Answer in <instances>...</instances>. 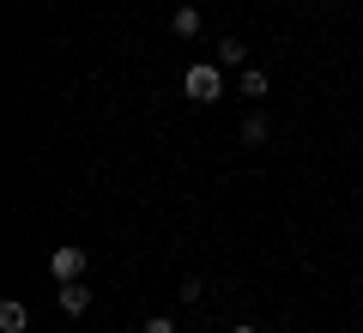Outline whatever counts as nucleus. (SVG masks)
<instances>
[{"label": "nucleus", "mask_w": 363, "mask_h": 333, "mask_svg": "<svg viewBox=\"0 0 363 333\" xmlns=\"http://www.w3.org/2000/svg\"><path fill=\"white\" fill-rule=\"evenodd\" d=\"M182 97L200 103V109H212V103L224 97V67H218V61H194V67H182Z\"/></svg>", "instance_id": "1"}, {"label": "nucleus", "mask_w": 363, "mask_h": 333, "mask_svg": "<svg viewBox=\"0 0 363 333\" xmlns=\"http://www.w3.org/2000/svg\"><path fill=\"white\" fill-rule=\"evenodd\" d=\"M49 273H55V285H73V279H85V249L79 243H61L49 255Z\"/></svg>", "instance_id": "2"}, {"label": "nucleus", "mask_w": 363, "mask_h": 333, "mask_svg": "<svg viewBox=\"0 0 363 333\" xmlns=\"http://www.w3.org/2000/svg\"><path fill=\"white\" fill-rule=\"evenodd\" d=\"M169 31H176V37H182V43H194V37H200V31H206V13H200L194 0H182L176 13H169Z\"/></svg>", "instance_id": "3"}, {"label": "nucleus", "mask_w": 363, "mask_h": 333, "mask_svg": "<svg viewBox=\"0 0 363 333\" xmlns=\"http://www.w3.org/2000/svg\"><path fill=\"white\" fill-rule=\"evenodd\" d=\"M212 61H218L224 73H242V67H248V43H236V37H224L218 49H212Z\"/></svg>", "instance_id": "4"}, {"label": "nucleus", "mask_w": 363, "mask_h": 333, "mask_svg": "<svg viewBox=\"0 0 363 333\" xmlns=\"http://www.w3.org/2000/svg\"><path fill=\"white\" fill-rule=\"evenodd\" d=\"M55 303H61V315H85V309H91V291H85V279L61 285V291H55Z\"/></svg>", "instance_id": "5"}, {"label": "nucleus", "mask_w": 363, "mask_h": 333, "mask_svg": "<svg viewBox=\"0 0 363 333\" xmlns=\"http://www.w3.org/2000/svg\"><path fill=\"white\" fill-rule=\"evenodd\" d=\"M236 140H242V146H267V140H272V121H267V116L255 109V116H242V128H236Z\"/></svg>", "instance_id": "6"}, {"label": "nucleus", "mask_w": 363, "mask_h": 333, "mask_svg": "<svg viewBox=\"0 0 363 333\" xmlns=\"http://www.w3.org/2000/svg\"><path fill=\"white\" fill-rule=\"evenodd\" d=\"M272 91V79L260 73V67H242V73H236V97H267Z\"/></svg>", "instance_id": "7"}, {"label": "nucleus", "mask_w": 363, "mask_h": 333, "mask_svg": "<svg viewBox=\"0 0 363 333\" xmlns=\"http://www.w3.org/2000/svg\"><path fill=\"white\" fill-rule=\"evenodd\" d=\"M25 303H0V333H25Z\"/></svg>", "instance_id": "8"}, {"label": "nucleus", "mask_w": 363, "mask_h": 333, "mask_svg": "<svg viewBox=\"0 0 363 333\" xmlns=\"http://www.w3.org/2000/svg\"><path fill=\"white\" fill-rule=\"evenodd\" d=\"M140 333H176V321H169V315H145Z\"/></svg>", "instance_id": "9"}, {"label": "nucleus", "mask_w": 363, "mask_h": 333, "mask_svg": "<svg viewBox=\"0 0 363 333\" xmlns=\"http://www.w3.org/2000/svg\"><path fill=\"white\" fill-rule=\"evenodd\" d=\"M230 333H260V327H255V321H236V327H230Z\"/></svg>", "instance_id": "10"}]
</instances>
